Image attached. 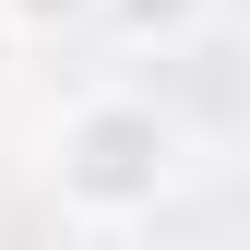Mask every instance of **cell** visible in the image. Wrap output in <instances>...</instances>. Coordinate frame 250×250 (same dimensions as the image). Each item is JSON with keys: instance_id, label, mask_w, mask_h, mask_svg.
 Here are the masks:
<instances>
[{"instance_id": "4", "label": "cell", "mask_w": 250, "mask_h": 250, "mask_svg": "<svg viewBox=\"0 0 250 250\" xmlns=\"http://www.w3.org/2000/svg\"><path fill=\"white\" fill-rule=\"evenodd\" d=\"M0 72H12V24H0Z\"/></svg>"}, {"instance_id": "2", "label": "cell", "mask_w": 250, "mask_h": 250, "mask_svg": "<svg viewBox=\"0 0 250 250\" xmlns=\"http://www.w3.org/2000/svg\"><path fill=\"white\" fill-rule=\"evenodd\" d=\"M203 12H214V0H96V24H107V36H131V48H179Z\"/></svg>"}, {"instance_id": "3", "label": "cell", "mask_w": 250, "mask_h": 250, "mask_svg": "<svg viewBox=\"0 0 250 250\" xmlns=\"http://www.w3.org/2000/svg\"><path fill=\"white\" fill-rule=\"evenodd\" d=\"M0 24H12V48L24 36H72V24H96V0H0Z\"/></svg>"}, {"instance_id": "1", "label": "cell", "mask_w": 250, "mask_h": 250, "mask_svg": "<svg viewBox=\"0 0 250 250\" xmlns=\"http://www.w3.org/2000/svg\"><path fill=\"white\" fill-rule=\"evenodd\" d=\"M167 179H179V119L155 107V96H72L60 107V131H48V191L83 214V227H131V214L167 203Z\"/></svg>"}]
</instances>
